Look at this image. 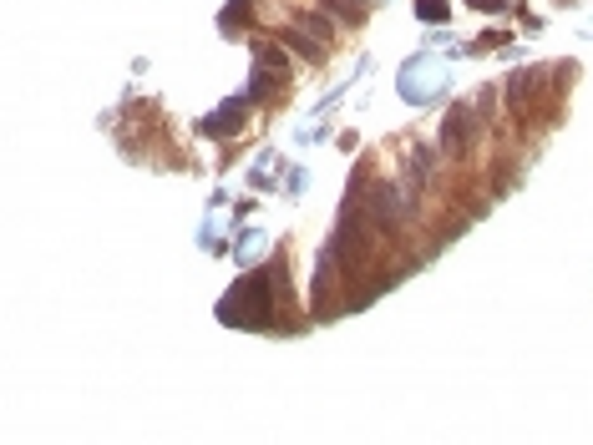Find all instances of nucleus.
Segmentation results:
<instances>
[{
  "instance_id": "nucleus-1",
  "label": "nucleus",
  "mask_w": 593,
  "mask_h": 445,
  "mask_svg": "<svg viewBox=\"0 0 593 445\" xmlns=\"http://www.w3.org/2000/svg\"><path fill=\"white\" fill-rule=\"evenodd\" d=\"M416 10H421L426 21H436V16L446 21V0H416Z\"/></svg>"
}]
</instances>
